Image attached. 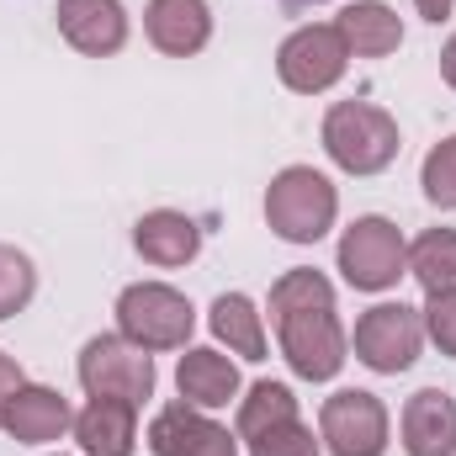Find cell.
I'll return each mask as SVG.
<instances>
[{"mask_svg":"<svg viewBox=\"0 0 456 456\" xmlns=\"http://www.w3.org/2000/svg\"><path fill=\"white\" fill-rule=\"evenodd\" d=\"M403 452L409 456H456V398L441 387H419L403 403Z\"/></svg>","mask_w":456,"mask_h":456,"instance_id":"obj_15","label":"cell"},{"mask_svg":"<svg viewBox=\"0 0 456 456\" xmlns=\"http://www.w3.org/2000/svg\"><path fill=\"white\" fill-rule=\"evenodd\" d=\"M335 213H340V191L314 165H287L265 186V224L287 244H319L335 228Z\"/></svg>","mask_w":456,"mask_h":456,"instance_id":"obj_2","label":"cell"},{"mask_svg":"<svg viewBox=\"0 0 456 456\" xmlns=\"http://www.w3.org/2000/svg\"><path fill=\"white\" fill-rule=\"evenodd\" d=\"M133 249H138L149 265L175 271V265H191V260H197L202 228H197V218H186V213H175V208H154V213H143L138 228H133Z\"/></svg>","mask_w":456,"mask_h":456,"instance_id":"obj_14","label":"cell"},{"mask_svg":"<svg viewBox=\"0 0 456 456\" xmlns=\"http://www.w3.org/2000/svg\"><path fill=\"white\" fill-rule=\"evenodd\" d=\"M441 75H446V86L456 91V32L446 37V48H441Z\"/></svg>","mask_w":456,"mask_h":456,"instance_id":"obj_28","label":"cell"},{"mask_svg":"<svg viewBox=\"0 0 456 456\" xmlns=\"http://www.w3.org/2000/svg\"><path fill=\"white\" fill-rule=\"evenodd\" d=\"M345 69H350V48H345L340 27H330V21L297 27V32L276 48V75H281V86L297 91V96H319V91L340 86Z\"/></svg>","mask_w":456,"mask_h":456,"instance_id":"obj_7","label":"cell"},{"mask_svg":"<svg viewBox=\"0 0 456 456\" xmlns=\"http://www.w3.org/2000/svg\"><path fill=\"white\" fill-rule=\"evenodd\" d=\"M335 27H340L345 48H350L355 59H387V53H398V43H403V21H398V11L382 5V0H355V5H345V16Z\"/></svg>","mask_w":456,"mask_h":456,"instance_id":"obj_18","label":"cell"},{"mask_svg":"<svg viewBox=\"0 0 456 456\" xmlns=\"http://www.w3.org/2000/svg\"><path fill=\"white\" fill-rule=\"evenodd\" d=\"M414 5H419V16H425V21H436V27H441V21L452 16L456 0H414Z\"/></svg>","mask_w":456,"mask_h":456,"instance_id":"obj_27","label":"cell"},{"mask_svg":"<svg viewBox=\"0 0 456 456\" xmlns=\"http://www.w3.org/2000/svg\"><path fill=\"white\" fill-rule=\"evenodd\" d=\"M419 319H425V335L441 345V355L456 361V287L452 292H430V303L419 308Z\"/></svg>","mask_w":456,"mask_h":456,"instance_id":"obj_25","label":"cell"},{"mask_svg":"<svg viewBox=\"0 0 456 456\" xmlns=\"http://www.w3.org/2000/svg\"><path fill=\"white\" fill-rule=\"evenodd\" d=\"M175 387L191 409H228V398H239V366L224 350H186L175 366Z\"/></svg>","mask_w":456,"mask_h":456,"instance_id":"obj_17","label":"cell"},{"mask_svg":"<svg viewBox=\"0 0 456 456\" xmlns=\"http://www.w3.org/2000/svg\"><path fill=\"white\" fill-rule=\"evenodd\" d=\"M69 425H75L69 398H64L59 387H43V382H21L16 398L5 403V419H0V430H5L11 441H21V446H48V441H59Z\"/></svg>","mask_w":456,"mask_h":456,"instance_id":"obj_12","label":"cell"},{"mask_svg":"<svg viewBox=\"0 0 456 456\" xmlns=\"http://www.w3.org/2000/svg\"><path fill=\"white\" fill-rule=\"evenodd\" d=\"M287 419H297V398H292L287 382H255L239 398V436L244 441L260 436V430H271V425H287Z\"/></svg>","mask_w":456,"mask_h":456,"instance_id":"obj_21","label":"cell"},{"mask_svg":"<svg viewBox=\"0 0 456 456\" xmlns=\"http://www.w3.org/2000/svg\"><path fill=\"white\" fill-rule=\"evenodd\" d=\"M27 377H21V366H16V355H5L0 350V419H5V403L16 398V387H21Z\"/></svg>","mask_w":456,"mask_h":456,"instance_id":"obj_26","label":"cell"},{"mask_svg":"<svg viewBox=\"0 0 456 456\" xmlns=\"http://www.w3.org/2000/svg\"><path fill=\"white\" fill-rule=\"evenodd\" d=\"M37 292V265L16 249V244H0V319L21 314Z\"/></svg>","mask_w":456,"mask_h":456,"instance_id":"obj_22","label":"cell"},{"mask_svg":"<svg viewBox=\"0 0 456 456\" xmlns=\"http://www.w3.org/2000/svg\"><path fill=\"white\" fill-rule=\"evenodd\" d=\"M59 32L69 48H80L86 59H112L127 43V11L122 0H59Z\"/></svg>","mask_w":456,"mask_h":456,"instance_id":"obj_11","label":"cell"},{"mask_svg":"<svg viewBox=\"0 0 456 456\" xmlns=\"http://www.w3.org/2000/svg\"><path fill=\"white\" fill-rule=\"evenodd\" d=\"M249 456H319V441L303 419H287V425H271V430L249 436Z\"/></svg>","mask_w":456,"mask_h":456,"instance_id":"obj_24","label":"cell"},{"mask_svg":"<svg viewBox=\"0 0 456 456\" xmlns=\"http://www.w3.org/2000/svg\"><path fill=\"white\" fill-rule=\"evenodd\" d=\"M398 149V122L371 102H335L324 112V154L345 175H382Z\"/></svg>","mask_w":456,"mask_h":456,"instance_id":"obj_3","label":"cell"},{"mask_svg":"<svg viewBox=\"0 0 456 456\" xmlns=\"http://www.w3.org/2000/svg\"><path fill=\"white\" fill-rule=\"evenodd\" d=\"M419 186H425V197H430L441 213H456V133L452 138H441V143L425 154V165H419Z\"/></svg>","mask_w":456,"mask_h":456,"instance_id":"obj_23","label":"cell"},{"mask_svg":"<svg viewBox=\"0 0 456 456\" xmlns=\"http://www.w3.org/2000/svg\"><path fill=\"white\" fill-rule=\"evenodd\" d=\"M143 32L159 53L191 59L213 37V11H208V0H149L143 5Z\"/></svg>","mask_w":456,"mask_h":456,"instance_id":"obj_13","label":"cell"},{"mask_svg":"<svg viewBox=\"0 0 456 456\" xmlns=\"http://www.w3.org/2000/svg\"><path fill=\"white\" fill-rule=\"evenodd\" d=\"M149 452L154 456H239V441L224 425H213L191 403H165L149 419Z\"/></svg>","mask_w":456,"mask_h":456,"instance_id":"obj_10","label":"cell"},{"mask_svg":"<svg viewBox=\"0 0 456 456\" xmlns=\"http://www.w3.org/2000/svg\"><path fill=\"white\" fill-rule=\"evenodd\" d=\"M271 319H276V340L287 366L303 382H330L345 366V330L335 314V287L324 271H281L271 287Z\"/></svg>","mask_w":456,"mask_h":456,"instance_id":"obj_1","label":"cell"},{"mask_svg":"<svg viewBox=\"0 0 456 456\" xmlns=\"http://www.w3.org/2000/svg\"><path fill=\"white\" fill-rule=\"evenodd\" d=\"M319 436L335 456H382L387 452V409L366 387H345L324 398L319 409Z\"/></svg>","mask_w":456,"mask_h":456,"instance_id":"obj_9","label":"cell"},{"mask_svg":"<svg viewBox=\"0 0 456 456\" xmlns=\"http://www.w3.org/2000/svg\"><path fill=\"white\" fill-rule=\"evenodd\" d=\"M281 5H297L303 11V5H324V0H281Z\"/></svg>","mask_w":456,"mask_h":456,"instance_id":"obj_29","label":"cell"},{"mask_svg":"<svg viewBox=\"0 0 456 456\" xmlns=\"http://www.w3.org/2000/svg\"><path fill=\"white\" fill-rule=\"evenodd\" d=\"M75 371H80V387H86L91 398H122V403L138 409V403L154 393V355L138 350L133 340H122V335H96V340H86Z\"/></svg>","mask_w":456,"mask_h":456,"instance_id":"obj_5","label":"cell"},{"mask_svg":"<svg viewBox=\"0 0 456 456\" xmlns=\"http://www.w3.org/2000/svg\"><path fill=\"white\" fill-rule=\"evenodd\" d=\"M213 335L244 361H265V324H260V314L244 292H224L213 303Z\"/></svg>","mask_w":456,"mask_h":456,"instance_id":"obj_19","label":"cell"},{"mask_svg":"<svg viewBox=\"0 0 456 456\" xmlns=\"http://www.w3.org/2000/svg\"><path fill=\"white\" fill-rule=\"evenodd\" d=\"M75 441L86 456H133L138 446V409L122 398H91L75 414Z\"/></svg>","mask_w":456,"mask_h":456,"instance_id":"obj_16","label":"cell"},{"mask_svg":"<svg viewBox=\"0 0 456 456\" xmlns=\"http://www.w3.org/2000/svg\"><path fill=\"white\" fill-rule=\"evenodd\" d=\"M425 345V319L409 303H377L355 319V361H366L382 377H398L419 361Z\"/></svg>","mask_w":456,"mask_h":456,"instance_id":"obj_8","label":"cell"},{"mask_svg":"<svg viewBox=\"0 0 456 456\" xmlns=\"http://www.w3.org/2000/svg\"><path fill=\"white\" fill-rule=\"evenodd\" d=\"M197 330V308L186 303V292L165 287V281H133L117 297V335L133 340L138 350H181Z\"/></svg>","mask_w":456,"mask_h":456,"instance_id":"obj_4","label":"cell"},{"mask_svg":"<svg viewBox=\"0 0 456 456\" xmlns=\"http://www.w3.org/2000/svg\"><path fill=\"white\" fill-rule=\"evenodd\" d=\"M409 276L430 292H452L456 287V228H430L409 244Z\"/></svg>","mask_w":456,"mask_h":456,"instance_id":"obj_20","label":"cell"},{"mask_svg":"<svg viewBox=\"0 0 456 456\" xmlns=\"http://www.w3.org/2000/svg\"><path fill=\"white\" fill-rule=\"evenodd\" d=\"M340 271L355 292H387L409 271V244L387 218H355L340 239Z\"/></svg>","mask_w":456,"mask_h":456,"instance_id":"obj_6","label":"cell"}]
</instances>
